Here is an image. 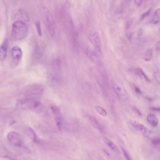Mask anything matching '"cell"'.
Listing matches in <instances>:
<instances>
[{
	"mask_svg": "<svg viewBox=\"0 0 160 160\" xmlns=\"http://www.w3.org/2000/svg\"><path fill=\"white\" fill-rule=\"evenodd\" d=\"M7 48V41L6 40L1 45L0 48V58L1 61H4L6 57Z\"/></svg>",
	"mask_w": 160,
	"mask_h": 160,
	"instance_id": "cell-9",
	"label": "cell"
},
{
	"mask_svg": "<svg viewBox=\"0 0 160 160\" xmlns=\"http://www.w3.org/2000/svg\"><path fill=\"white\" fill-rule=\"evenodd\" d=\"M44 91L41 86L34 85L30 86L26 91L25 96L26 98L37 100L42 95Z\"/></svg>",
	"mask_w": 160,
	"mask_h": 160,
	"instance_id": "cell-3",
	"label": "cell"
},
{
	"mask_svg": "<svg viewBox=\"0 0 160 160\" xmlns=\"http://www.w3.org/2000/svg\"><path fill=\"white\" fill-rule=\"evenodd\" d=\"M153 53V50L152 48L149 49L146 52L144 59L145 61L149 62L151 59Z\"/></svg>",
	"mask_w": 160,
	"mask_h": 160,
	"instance_id": "cell-15",
	"label": "cell"
},
{
	"mask_svg": "<svg viewBox=\"0 0 160 160\" xmlns=\"http://www.w3.org/2000/svg\"><path fill=\"white\" fill-rule=\"evenodd\" d=\"M135 90V92L139 94H141L142 93V91L138 87L134 86Z\"/></svg>",
	"mask_w": 160,
	"mask_h": 160,
	"instance_id": "cell-27",
	"label": "cell"
},
{
	"mask_svg": "<svg viewBox=\"0 0 160 160\" xmlns=\"http://www.w3.org/2000/svg\"><path fill=\"white\" fill-rule=\"evenodd\" d=\"M150 109L154 111H160V108L156 107H151Z\"/></svg>",
	"mask_w": 160,
	"mask_h": 160,
	"instance_id": "cell-29",
	"label": "cell"
},
{
	"mask_svg": "<svg viewBox=\"0 0 160 160\" xmlns=\"http://www.w3.org/2000/svg\"><path fill=\"white\" fill-rule=\"evenodd\" d=\"M87 117L96 129L101 132L103 131V127L95 117L90 115H87Z\"/></svg>",
	"mask_w": 160,
	"mask_h": 160,
	"instance_id": "cell-10",
	"label": "cell"
},
{
	"mask_svg": "<svg viewBox=\"0 0 160 160\" xmlns=\"http://www.w3.org/2000/svg\"><path fill=\"white\" fill-rule=\"evenodd\" d=\"M96 111L101 115L106 116L107 115V112L103 108L98 106H97L95 107Z\"/></svg>",
	"mask_w": 160,
	"mask_h": 160,
	"instance_id": "cell-18",
	"label": "cell"
},
{
	"mask_svg": "<svg viewBox=\"0 0 160 160\" xmlns=\"http://www.w3.org/2000/svg\"><path fill=\"white\" fill-rule=\"evenodd\" d=\"M154 76L157 81L160 84V71L158 70L155 72Z\"/></svg>",
	"mask_w": 160,
	"mask_h": 160,
	"instance_id": "cell-23",
	"label": "cell"
},
{
	"mask_svg": "<svg viewBox=\"0 0 160 160\" xmlns=\"http://www.w3.org/2000/svg\"><path fill=\"white\" fill-rule=\"evenodd\" d=\"M28 28L26 24L23 21H17L12 24L11 37L14 41H21L27 36Z\"/></svg>",
	"mask_w": 160,
	"mask_h": 160,
	"instance_id": "cell-1",
	"label": "cell"
},
{
	"mask_svg": "<svg viewBox=\"0 0 160 160\" xmlns=\"http://www.w3.org/2000/svg\"><path fill=\"white\" fill-rule=\"evenodd\" d=\"M142 31L141 30H140L139 31L138 34V37L139 39H140L142 38Z\"/></svg>",
	"mask_w": 160,
	"mask_h": 160,
	"instance_id": "cell-30",
	"label": "cell"
},
{
	"mask_svg": "<svg viewBox=\"0 0 160 160\" xmlns=\"http://www.w3.org/2000/svg\"><path fill=\"white\" fill-rule=\"evenodd\" d=\"M156 48L157 50L160 51V41L157 43L156 46Z\"/></svg>",
	"mask_w": 160,
	"mask_h": 160,
	"instance_id": "cell-31",
	"label": "cell"
},
{
	"mask_svg": "<svg viewBox=\"0 0 160 160\" xmlns=\"http://www.w3.org/2000/svg\"><path fill=\"white\" fill-rule=\"evenodd\" d=\"M15 122L14 121H12V122L10 123V125H13L15 123Z\"/></svg>",
	"mask_w": 160,
	"mask_h": 160,
	"instance_id": "cell-32",
	"label": "cell"
},
{
	"mask_svg": "<svg viewBox=\"0 0 160 160\" xmlns=\"http://www.w3.org/2000/svg\"><path fill=\"white\" fill-rule=\"evenodd\" d=\"M147 120L149 123L153 127L157 126L158 120L157 116L153 114H150L147 117Z\"/></svg>",
	"mask_w": 160,
	"mask_h": 160,
	"instance_id": "cell-13",
	"label": "cell"
},
{
	"mask_svg": "<svg viewBox=\"0 0 160 160\" xmlns=\"http://www.w3.org/2000/svg\"><path fill=\"white\" fill-rule=\"evenodd\" d=\"M18 11L24 21L28 22L30 21V18L28 13L24 10L21 9Z\"/></svg>",
	"mask_w": 160,
	"mask_h": 160,
	"instance_id": "cell-16",
	"label": "cell"
},
{
	"mask_svg": "<svg viewBox=\"0 0 160 160\" xmlns=\"http://www.w3.org/2000/svg\"><path fill=\"white\" fill-rule=\"evenodd\" d=\"M7 138L10 144L13 146L19 148H23L27 151L29 149L26 147L21 137L14 132H11L7 135Z\"/></svg>",
	"mask_w": 160,
	"mask_h": 160,
	"instance_id": "cell-4",
	"label": "cell"
},
{
	"mask_svg": "<svg viewBox=\"0 0 160 160\" xmlns=\"http://www.w3.org/2000/svg\"><path fill=\"white\" fill-rule=\"evenodd\" d=\"M143 0H134L135 3L138 6H141L143 3Z\"/></svg>",
	"mask_w": 160,
	"mask_h": 160,
	"instance_id": "cell-26",
	"label": "cell"
},
{
	"mask_svg": "<svg viewBox=\"0 0 160 160\" xmlns=\"http://www.w3.org/2000/svg\"><path fill=\"white\" fill-rule=\"evenodd\" d=\"M139 70L140 72V74H141V76H143L145 79L146 80V81L149 82H151V80L149 78V77L146 74L145 72L143 71V70L141 68H139Z\"/></svg>",
	"mask_w": 160,
	"mask_h": 160,
	"instance_id": "cell-22",
	"label": "cell"
},
{
	"mask_svg": "<svg viewBox=\"0 0 160 160\" xmlns=\"http://www.w3.org/2000/svg\"><path fill=\"white\" fill-rule=\"evenodd\" d=\"M88 38L90 42L98 50H101V40L98 33H92L88 36Z\"/></svg>",
	"mask_w": 160,
	"mask_h": 160,
	"instance_id": "cell-8",
	"label": "cell"
},
{
	"mask_svg": "<svg viewBox=\"0 0 160 160\" xmlns=\"http://www.w3.org/2000/svg\"><path fill=\"white\" fill-rule=\"evenodd\" d=\"M130 125L137 130L142 132L143 134H146L149 132L148 129L144 125L135 122H130Z\"/></svg>",
	"mask_w": 160,
	"mask_h": 160,
	"instance_id": "cell-11",
	"label": "cell"
},
{
	"mask_svg": "<svg viewBox=\"0 0 160 160\" xmlns=\"http://www.w3.org/2000/svg\"><path fill=\"white\" fill-rule=\"evenodd\" d=\"M44 21L49 32L51 35H53L54 32V23L53 17L50 12L46 13L45 14Z\"/></svg>",
	"mask_w": 160,
	"mask_h": 160,
	"instance_id": "cell-5",
	"label": "cell"
},
{
	"mask_svg": "<svg viewBox=\"0 0 160 160\" xmlns=\"http://www.w3.org/2000/svg\"><path fill=\"white\" fill-rule=\"evenodd\" d=\"M104 140L106 143L111 150L115 152L118 153V150L117 147L110 140L106 138H104Z\"/></svg>",
	"mask_w": 160,
	"mask_h": 160,
	"instance_id": "cell-14",
	"label": "cell"
},
{
	"mask_svg": "<svg viewBox=\"0 0 160 160\" xmlns=\"http://www.w3.org/2000/svg\"><path fill=\"white\" fill-rule=\"evenodd\" d=\"M151 10V9H149L147 11L143 13L142 14L141 17H140V20H141V21H143L144 19L147 17L150 14Z\"/></svg>",
	"mask_w": 160,
	"mask_h": 160,
	"instance_id": "cell-20",
	"label": "cell"
},
{
	"mask_svg": "<svg viewBox=\"0 0 160 160\" xmlns=\"http://www.w3.org/2000/svg\"><path fill=\"white\" fill-rule=\"evenodd\" d=\"M11 53L14 64L17 65L21 61L23 53L22 49L18 46H14L11 50Z\"/></svg>",
	"mask_w": 160,
	"mask_h": 160,
	"instance_id": "cell-6",
	"label": "cell"
},
{
	"mask_svg": "<svg viewBox=\"0 0 160 160\" xmlns=\"http://www.w3.org/2000/svg\"><path fill=\"white\" fill-rule=\"evenodd\" d=\"M28 130L29 135H30L32 141L36 143L38 142V140L34 130L31 127H29Z\"/></svg>",
	"mask_w": 160,
	"mask_h": 160,
	"instance_id": "cell-17",
	"label": "cell"
},
{
	"mask_svg": "<svg viewBox=\"0 0 160 160\" xmlns=\"http://www.w3.org/2000/svg\"><path fill=\"white\" fill-rule=\"evenodd\" d=\"M132 23V21L131 20H130V21H129L128 22H127L126 26V28L128 29L130 26L131 24Z\"/></svg>",
	"mask_w": 160,
	"mask_h": 160,
	"instance_id": "cell-28",
	"label": "cell"
},
{
	"mask_svg": "<svg viewBox=\"0 0 160 160\" xmlns=\"http://www.w3.org/2000/svg\"><path fill=\"white\" fill-rule=\"evenodd\" d=\"M17 106L21 110H35L41 109L42 105L37 100L25 98L19 100L17 103Z\"/></svg>",
	"mask_w": 160,
	"mask_h": 160,
	"instance_id": "cell-2",
	"label": "cell"
},
{
	"mask_svg": "<svg viewBox=\"0 0 160 160\" xmlns=\"http://www.w3.org/2000/svg\"><path fill=\"white\" fill-rule=\"evenodd\" d=\"M132 108L133 110L138 116H142V114L141 111L136 107L133 106Z\"/></svg>",
	"mask_w": 160,
	"mask_h": 160,
	"instance_id": "cell-25",
	"label": "cell"
},
{
	"mask_svg": "<svg viewBox=\"0 0 160 160\" xmlns=\"http://www.w3.org/2000/svg\"><path fill=\"white\" fill-rule=\"evenodd\" d=\"M160 22V8L157 9L154 13L150 20V23L154 25L157 24Z\"/></svg>",
	"mask_w": 160,
	"mask_h": 160,
	"instance_id": "cell-12",
	"label": "cell"
},
{
	"mask_svg": "<svg viewBox=\"0 0 160 160\" xmlns=\"http://www.w3.org/2000/svg\"><path fill=\"white\" fill-rule=\"evenodd\" d=\"M51 111L54 116L57 127L59 130H61L62 127V120L59 110L56 106H52L51 107Z\"/></svg>",
	"mask_w": 160,
	"mask_h": 160,
	"instance_id": "cell-7",
	"label": "cell"
},
{
	"mask_svg": "<svg viewBox=\"0 0 160 160\" xmlns=\"http://www.w3.org/2000/svg\"><path fill=\"white\" fill-rule=\"evenodd\" d=\"M124 155L125 158L128 160H131V158L130 157L128 154L127 151L125 150L124 148L122 147L121 148Z\"/></svg>",
	"mask_w": 160,
	"mask_h": 160,
	"instance_id": "cell-24",
	"label": "cell"
},
{
	"mask_svg": "<svg viewBox=\"0 0 160 160\" xmlns=\"http://www.w3.org/2000/svg\"><path fill=\"white\" fill-rule=\"evenodd\" d=\"M35 26L38 35L40 36H42V31L41 23L39 22H36L35 23Z\"/></svg>",
	"mask_w": 160,
	"mask_h": 160,
	"instance_id": "cell-19",
	"label": "cell"
},
{
	"mask_svg": "<svg viewBox=\"0 0 160 160\" xmlns=\"http://www.w3.org/2000/svg\"><path fill=\"white\" fill-rule=\"evenodd\" d=\"M152 143L154 145L160 146V138H152L151 140Z\"/></svg>",
	"mask_w": 160,
	"mask_h": 160,
	"instance_id": "cell-21",
	"label": "cell"
}]
</instances>
